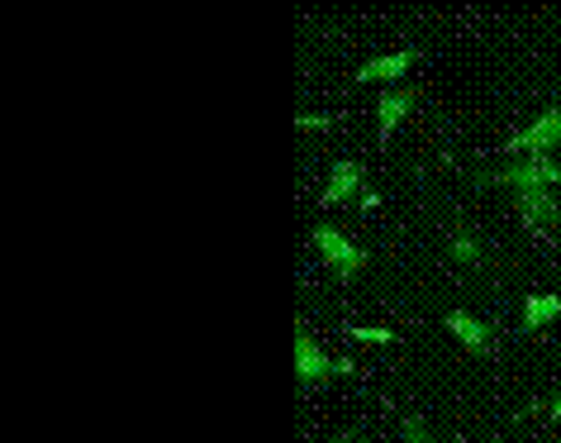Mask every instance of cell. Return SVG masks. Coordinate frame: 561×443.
<instances>
[{
    "label": "cell",
    "mask_w": 561,
    "mask_h": 443,
    "mask_svg": "<svg viewBox=\"0 0 561 443\" xmlns=\"http://www.w3.org/2000/svg\"><path fill=\"white\" fill-rule=\"evenodd\" d=\"M357 363L353 357H333L324 343H319L310 329H300L296 334V377H300V391H324V386L333 382V377H347Z\"/></svg>",
    "instance_id": "cell-1"
},
{
    "label": "cell",
    "mask_w": 561,
    "mask_h": 443,
    "mask_svg": "<svg viewBox=\"0 0 561 443\" xmlns=\"http://www.w3.org/2000/svg\"><path fill=\"white\" fill-rule=\"evenodd\" d=\"M504 158H557L561 154V101L547 105L538 120L514 129L510 138L500 144Z\"/></svg>",
    "instance_id": "cell-2"
},
{
    "label": "cell",
    "mask_w": 561,
    "mask_h": 443,
    "mask_svg": "<svg viewBox=\"0 0 561 443\" xmlns=\"http://www.w3.org/2000/svg\"><path fill=\"white\" fill-rule=\"evenodd\" d=\"M310 248H314V258L339 276V282H353V276H362V268H367V248H362L357 239H347V234L333 229V225H314L310 229Z\"/></svg>",
    "instance_id": "cell-3"
},
{
    "label": "cell",
    "mask_w": 561,
    "mask_h": 443,
    "mask_svg": "<svg viewBox=\"0 0 561 443\" xmlns=\"http://www.w3.org/2000/svg\"><path fill=\"white\" fill-rule=\"evenodd\" d=\"M510 201H514V215L524 219L528 229H538V234H557L561 229V196H557V186L510 191Z\"/></svg>",
    "instance_id": "cell-4"
},
{
    "label": "cell",
    "mask_w": 561,
    "mask_h": 443,
    "mask_svg": "<svg viewBox=\"0 0 561 443\" xmlns=\"http://www.w3.org/2000/svg\"><path fill=\"white\" fill-rule=\"evenodd\" d=\"M419 63V48H396V53H381V58H371V63H362L353 81L357 87H390L396 91L404 77H410V67Z\"/></svg>",
    "instance_id": "cell-5"
},
{
    "label": "cell",
    "mask_w": 561,
    "mask_h": 443,
    "mask_svg": "<svg viewBox=\"0 0 561 443\" xmlns=\"http://www.w3.org/2000/svg\"><path fill=\"white\" fill-rule=\"evenodd\" d=\"M414 105H419V91L414 87H396V91H381L376 95V144H390L396 138V129L404 120L414 115Z\"/></svg>",
    "instance_id": "cell-6"
},
{
    "label": "cell",
    "mask_w": 561,
    "mask_h": 443,
    "mask_svg": "<svg viewBox=\"0 0 561 443\" xmlns=\"http://www.w3.org/2000/svg\"><path fill=\"white\" fill-rule=\"evenodd\" d=\"M443 325H447V334L461 343V353H467V357H490V349H495L485 320H476V315H467V310H447Z\"/></svg>",
    "instance_id": "cell-7"
},
{
    "label": "cell",
    "mask_w": 561,
    "mask_h": 443,
    "mask_svg": "<svg viewBox=\"0 0 561 443\" xmlns=\"http://www.w3.org/2000/svg\"><path fill=\"white\" fill-rule=\"evenodd\" d=\"M362 191H367V186H362V162L343 158V162H333L329 182H324V191H319V205H324V211H333V205H347V201H357Z\"/></svg>",
    "instance_id": "cell-8"
},
{
    "label": "cell",
    "mask_w": 561,
    "mask_h": 443,
    "mask_svg": "<svg viewBox=\"0 0 561 443\" xmlns=\"http://www.w3.org/2000/svg\"><path fill=\"white\" fill-rule=\"evenodd\" d=\"M561 320V296L557 291H533V296L524 300V334H542L547 325H557Z\"/></svg>",
    "instance_id": "cell-9"
},
{
    "label": "cell",
    "mask_w": 561,
    "mask_h": 443,
    "mask_svg": "<svg viewBox=\"0 0 561 443\" xmlns=\"http://www.w3.org/2000/svg\"><path fill=\"white\" fill-rule=\"evenodd\" d=\"M447 258L461 262V268H481V262H485V248H481V239H476L471 229H457L453 239H447Z\"/></svg>",
    "instance_id": "cell-10"
},
{
    "label": "cell",
    "mask_w": 561,
    "mask_h": 443,
    "mask_svg": "<svg viewBox=\"0 0 561 443\" xmlns=\"http://www.w3.org/2000/svg\"><path fill=\"white\" fill-rule=\"evenodd\" d=\"M343 334L357 343H396V329H386V325H347Z\"/></svg>",
    "instance_id": "cell-11"
},
{
    "label": "cell",
    "mask_w": 561,
    "mask_h": 443,
    "mask_svg": "<svg viewBox=\"0 0 561 443\" xmlns=\"http://www.w3.org/2000/svg\"><path fill=\"white\" fill-rule=\"evenodd\" d=\"M400 443H438V439H433V429L419 420V414H410V420H404V439Z\"/></svg>",
    "instance_id": "cell-12"
},
{
    "label": "cell",
    "mask_w": 561,
    "mask_h": 443,
    "mask_svg": "<svg viewBox=\"0 0 561 443\" xmlns=\"http://www.w3.org/2000/svg\"><path fill=\"white\" fill-rule=\"evenodd\" d=\"M296 129L300 134H324V129H333V115H296Z\"/></svg>",
    "instance_id": "cell-13"
},
{
    "label": "cell",
    "mask_w": 561,
    "mask_h": 443,
    "mask_svg": "<svg viewBox=\"0 0 561 443\" xmlns=\"http://www.w3.org/2000/svg\"><path fill=\"white\" fill-rule=\"evenodd\" d=\"M376 205H381V196H376V191H362V196H357V211H362V215H371Z\"/></svg>",
    "instance_id": "cell-14"
},
{
    "label": "cell",
    "mask_w": 561,
    "mask_h": 443,
    "mask_svg": "<svg viewBox=\"0 0 561 443\" xmlns=\"http://www.w3.org/2000/svg\"><path fill=\"white\" fill-rule=\"evenodd\" d=\"M547 420H561V391H557L552 406H547Z\"/></svg>",
    "instance_id": "cell-15"
},
{
    "label": "cell",
    "mask_w": 561,
    "mask_h": 443,
    "mask_svg": "<svg viewBox=\"0 0 561 443\" xmlns=\"http://www.w3.org/2000/svg\"><path fill=\"white\" fill-rule=\"evenodd\" d=\"M329 443H353V439H347V434H339V439H329Z\"/></svg>",
    "instance_id": "cell-16"
}]
</instances>
